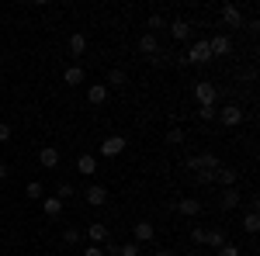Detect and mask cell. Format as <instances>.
<instances>
[{
	"mask_svg": "<svg viewBox=\"0 0 260 256\" xmlns=\"http://www.w3.org/2000/svg\"><path fill=\"white\" fill-rule=\"evenodd\" d=\"M215 118H219L225 128H236V125H243V118H246V115H243L240 104H225V107H219V111H215Z\"/></svg>",
	"mask_w": 260,
	"mask_h": 256,
	"instance_id": "cell-4",
	"label": "cell"
},
{
	"mask_svg": "<svg viewBox=\"0 0 260 256\" xmlns=\"http://www.w3.org/2000/svg\"><path fill=\"white\" fill-rule=\"evenodd\" d=\"M219 256H240V246H233V242H225L219 249Z\"/></svg>",
	"mask_w": 260,
	"mask_h": 256,
	"instance_id": "cell-33",
	"label": "cell"
},
{
	"mask_svg": "<svg viewBox=\"0 0 260 256\" xmlns=\"http://www.w3.org/2000/svg\"><path fill=\"white\" fill-rule=\"evenodd\" d=\"M139 52H142V56H146V59H156V56H160V52H163V49H160V39L146 31V35H142V39H139Z\"/></svg>",
	"mask_w": 260,
	"mask_h": 256,
	"instance_id": "cell-8",
	"label": "cell"
},
{
	"mask_svg": "<svg viewBox=\"0 0 260 256\" xmlns=\"http://www.w3.org/2000/svg\"><path fill=\"white\" fill-rule=\"evenodd\" d=\"M191 242H194V246H205V225H194V229H191Z\"/></svg>",
	"mask_w": 260,
	"mask_h": 256,
	"instance_id": "cell-31",
	"label": "cell"
},
{
	"mask_svg": "<svg viewBox=\"0 0 260 256\" xmlns=\"http://www.w3.org/2000/svg\"><path fill=\"white\" fill-rule=\"evenodd\" d=\"M184 128H177V125H174V128H170V132H167V142H170V145H180V142H184Z\"/></svg>",
	"mask_w": 260,
	"mask_h": 256,
	"instance_id": "cell-28",
	"label": "cell"
},
{
	"mask_svg": "<svg viewBox=\"0 0 260 256\" xmlns=\"http://www.w3.org/2000/svg\"><path fill=\"white\" fill-rule=\"evenodd\" d=\"M83 256H104V249H101V246H90V242H87V246H83Z\"/></svg>",
	"mask_w": 260,
	"mask_h": 256,
	"instance_id": "cell-34",
	"label": "cell"
},
{
	"mask_svg": "<svg viewBox=\"0 0 260 256\" xmlns=\"http://www.w3.org/2000/svg\"><path fill=\"white\" fill-rule=\"evenodd\" d=\"M219 208L222 211H236V208H240V191H236V187H225L219 194Z\"/></svg>",
	"mask_w": 260,
	"mask_h": 256,
	"instance_id": "cell-18",
	"label": "cell"
},
{
	"mask_svg": "<svg viewBox=\"0 0 260 256\" xmlns=\"http://www.w3.org/2000/svg\"><path fill=\"white\" fill-rule=\"evenodd\" d=\"M184 56H187V66H208V62H212L208 39H198L194 45H191V49H187V52H184Z\"/></svg>",
	"mask_w": 260,
	"mask_h": 256,
	"instance_id": "cell-3",
	"label": "cell"
},
{
	"mask_svg": "<svg viewBox=\"0 0 260 256\" xmlns=\"http://www.w3.org/2000/svg\"><path fill=\"white\" fill-rule=\"evenodd\" d=\"M191 256H198V253H191Z\"/></svg>",
	"mask_w": 260,
	"mask_h": 256,
	"instance_id": "cell-38",
	"label": "cell"
},
{
	"mask_svg": "<svg viewBox=\"0 0 260 256\" xmlns=\"http://www.w3.org/2000/svg\"><path fill=\"white\" fill-rule=\"evenodd\" d=\"M39 163L45 166V170H56V166H59V149H56V145H42L39 149Z\"/></svg>",
	"mask_w": 260,
	"mask_h": 256,
	"instance_id": "cell-17",
	"label": "cell"
},
{
	"mask_svg": "<svg viewBox=\"0 0 260 256\" xmlns=\"http://www.w3.org/2000/svg\"><path fill=\"white\" fill-rule=\"evenodd\" d=\"M83 201H87V204H90V208H101V204H104V201H108V191H104V187H101V184H90V187H87V191H83Z\"/></svg>",
	"mask_w": 260,
	"mask_h": 256,
	"instance_id": "cell-16",
	"label": "cell"
},
{
	"mask_svg": "<svg viewBox=\"0 0 260 256\" xmlns=\"http://www.w3.org/2000/svg\"><path fill=\"white\" fill-rule=\"evenodd\" d=\"M104 87H108V90H111V87H128V73H125V69H108Z\"/></svg>",
	"mask_w": 260,
	"mask_h": 256,
	"instance_id": "cell-22",
	"label": "cell"
},
{
	"mask_svg": "<svg viewBox=\"0 0 260 256\" xmlns=\"http://www.w3.org/2000/svg\"><path fill=\"white\" fill-rule=\"evenodd\" d=\"M236 180H240V173L233 166H219L215 170V184H222V187H236Z\"/></svg>",
	"mask_w": 260,
	"mask_h": 256,
	"instance_id": "cell-21",
	"label": "cell"
},
{
	"mask_svg": "<svg viewBox=\"0 0 260 256\" xmlns=\"http://www.w3.org/2000/svg\"><path fill=\"white\" fill-rule=\"evenodd\" d=\"M167 28H170V35H174V39H177V42L191 39V31H194V24H191V21H187V18H177V21H170Z\"/></svg>",
	"mask_w": 260,
	"mask_h": 256,
	"instance_id": "cell-13",
	"label": "cell"
},
{
	"mask_svg": "<svg viewBox=\"0 0 260 256\" xmlns=\"http://www.w3.org/2000/svg\"><path fill=\"white\" fill-rule=\"evenodd\" d=\"M62 208H66V201H59L56 194L42 197V215H45V218H59V215H62Z\"/></svg>",
	"mask_w": 260,
	"mask_h": 256,
	"instance_id": "cell-11",
	"label": "cell"
},
{
	"mask_svg": "<svg viewBox=\"0 0 260 256\" xmlns=\"http://www.w3.org/2000/svg\"><path fill=\"white\" fill-rule=\"evenodd\" d=\"M7 138H11V125H7V121H0V142H7Z\"/></svg>",
	"mask_w": 260,
	"mask_h": 256,
	"instance_id": "cell-35",
	"label": "cell"
},
{
	"mask_svg": "<svg viewBox=\"0 0 260 256\" xmlns=\"http://www.w3.org/2000/svg\"><path fill=\"white\" fill-rule=\"evenodd\" d=\"M153 256H174V249H153Z\"/></svg>",
	"mask_w": 260,
	"mask_h": 256,
	"instance_id": "cell-36",
	"label": "cell"
},
{
	"mask_svg": "<svg viewBox=\"0 0 260 256\" xmlns=\"http://www.w3.org/2000/svg\"><path fill=\"white\" fill-rule=\"evenodd\" d=\"M174 208H177L184 218H198L201 215V201H198V197H180Z\"/></svg>",
	"mask_w": 260,
	"mask_h": 256,
	"instance_id": "cell-12",
	"label": "cell"
},
{
	"mask_svg": "<svg viewBox=\"0 0 260 256\" xmlns=\"http://www.w3.org/2000/svg\"><path fill=\"white\" fill-rule=\"evenodd\" d=\"M83 236L90 239V246H104V242H111V232H108V225H104V222H90Z\"/></svg>",
	"mask_w": 260,
	"mask_h": 256,
	"instance_id": "cell-7",
	"label": "cell"
},
{
	"mask_svg": "<svg viewBox=\"0 0 260 256\" xmlns=\"http://www.w3.org/2000/svg\"><path fill=\"white\" fill-rule=\"evenodd\" d=\"M184 166L191 170V177L198 180V184H212L215 180V170L222 166V159L215 153H194V156L184 159Z\"/></svg>",
	"mask_w": 260,
	"mask_h": 256,
	"instance_id": "cell-1",
	"label": "cell"
},
{
	"mask_svg": "<svg viewBox=\"0 0 260 256\" xmlns=\"http://www.w3.org/2000/svg\"><path fill=\"white\" fill-rule=\"evenodd\" d=\"M146 28H149V35H156L160 28H167V18H163V14H149V21H146Z\"/></svg>",
	"mask_w": 260,
	"mask_h": 256,
	"instance_id": "cell-26",
	"label": "cell"
},
{
	"mask_svg": "<svg viewBox=\"0 0 260 256\" xmlns=\"http://www.w3.org/2000/svg\"><path fill=\"white\" fill-rule=\"evenodd\" d=\"M0 180H7V163H0Z\"/></svg>",
	"mask_w": 260,
	"mask_h": 256,
	"instance_id": "cell-37",
	"label": "cell"
},
{
	"mask_svg": "<svg viewBox=\"0 0 260 256\" xmlns=\"http://www.w3.org/2000/svg\"><path fill=\"white\" fill-rule=\"evenodd\" d=\"M66 45H70V52H73V59H80L83 52H87V35H83V31H73Z\"/></svg>",
	"mask_w": 260,
	"mask_h": 256,
	"instance_id": "cell-20",
	"label": "cell"
},
{
	"mask_svg": "<svg viewBox=\"0 0 260 256\" xmlns=\"http://www.w3.org/2000/svg\"><path fill=\"white\" fill-rule=\"evenodd\" d=\"M243 229H246L250 236H257V232H260V215H257V211H246V215H243Z\"/></svg>",
	"mask_w": 260,
	"mask_h": 256,
	"instance_id": "cell-25",
	"label": "cell"
},
{
	"mask_svg": "<svg viewBox=\"0 0 260 256\" xmlns=\"http://www.w3.org/2000/svg\"><path fill=\"white\" fill-rule=\"evenodd\" d=\"M83 80H87V73H83V66H77V62L62 69V83H70V87H80Z\"/></svg>",
	"mask_w": 260,
	"mask_h": 256,
	"instance_id": "cell-19",
	"label": "cell"
},
{
	"mask_svg": "<svg viewBox=\"0 0 260 256\" xmlns=\"http://www.w3.org/2000/svg\"><path fill=\"white\" fill-rule=\"evenodd\" d=\"M139 242H125V246H118V256H139Z\"/></svg>",
	"mask_w": 260,
	"mask_h": 256,
	"instance_id": "cell-30",
	"label": "cell"
},
{
	"mask_svg": "<svg viewBox=\"0 0 260 256\" xmlns=\"http://www.w3.org/2000/svg\"><path fill=\"white\" fill-rule=\"evenodd\" d=\"M132 242H139V246H149V242H156V225L153 222H136L132 225Z\"/></svg>",
	"mask_w": 260,
	"mask_h": 256,
	"instance_id": "cell-5",
	"label": "cell"
},
{
	"mask_svg": "<svg viewBox=\"0 0 260 256\" xmlns=\"http://www.w3.org/2000/svg\"><path fill=\"white\" fill-rule=\"evenodd\" d=\"M219 18H222V24H225V28H243V24H246V18H243V11L236 7V4H222Z\"/></svg>",
	"mask_w": 260,
	"mask_h": 256,
	"instance_id": "cell-6",
	"label": "cell"
},
{
	"mask_svg": "<svg viewBox=\"0 0 260 256\" xmlns=\"http://www.w3.org/2000/svg\"><path fill=\"white\" fill-rule=\"evenodd\" d=\"M125 153V138L121 135H108L101 142V156H121Z\"/></svg>",
	"mask_w": 260,
	"mask_h": 256,
	"instance_id": "cell-10",
	"label": "cell"
},
{
	"mask_svg": "<svg viewBox=\"0 0 260 256\" xmlns=\"http://www.w3.org/2000/svg\"><path fill=\"white\" fill-rule=\"evenodd\" d=\"M108 97H111V90H108L104 83H90V87H87V100H90L94 107H101V104H108Z\"/></svg>",
	"mask_w": 260,
	"mask_h": 256,
	"instance_id": "cell-15",
	"label": "cell"
},
{
	"mask_svg": "<svg viewBox=\"0 0 260 256\" xmlns=\"http://www.w3.org/2000/svg\"><path fill=\"white\" fill-rule=\"evenodd\" d=\"M56 197H59V201H70V197H73V184H66V180H62L59 187H56Z\"/></svg>",
	"mask_w": 260,
	"mask_h": 256,
	"instance_id": "cell-29",
	"label": "cell"
},
{
	"mask_svg": "<svg viewBox=\"0 0 260 256\" xmlns=\"http://www.w3.org/2000/svg\"><path fill=\"white\" fill-rule=\"evenodd\" d=\"M62 242H66V246H80V242H83V229L66 225V229H62Z\"/></svg>",
	"mask_w": 260,
	"mask_h": 256,
	"instance_id": "cell-24",
	"label": "cell"
},
{
	"mask_svg": "<svg viewBox=\"0 0 260 256\" xmlns=\"http://www.w3.org/2000/svg\"><path fill=\"white\" fill-rule=\"evenodd\" d=\"M194 100H198V107H208V104L215 107L219 104V87L212 80H198L194 83Z\"/></svg>",
	"mask_w": 260,
	"mask_h": 256,
	"instance_id": "cell-2",
	"label": "cell"
},
{
	"mask_svg": "<svg viewBox=\"0 0 260 256\" xmlns=\"http://www.w3.org/2000/svg\"><path fill=\"white\" fill-rule=\"evenodd\" d=\"M77 173L94 177V173H98V156H94V153H80V156H77Z\"/></svg>",
	"mask_w": 260,
	"mask_h": 256,
	"instance_id": "cell-14",
	"label": "cell"
},
{
	"mask_svg": "<svg viewBox=\"0 0 260 256\" xmlns=\"http://www.w3.org/2000/svg\"><path fill=\"white\" fill-rule=\"evenodd\" d=\"M205 246L222 249V246H225V232H222V229H205Z\"/></svg>",
	"mask_w": 260,
	"mask_h": 256,
	"instance_id": "cell-23",
	"label": "cell"
},
{
	"mask_svg": "<svg viewBox=\"0 0 260 256\" xmlns=\"http://www.w3.org/2000/svg\"><path fill=\"white\" fill-rule=\"evenodd\" d=\"M24 194L31 197V201H42V197H45V187H42L39 180H31V184H28V187H24Z\"/></svg>",
	"mask_w": 260,
	"mask_h": 256,
	"instance_id": "cell-27",
	"label": "cell"
},
{
	"mask_svg": "<svg viewBox=\"0 0 260 256\" xmlns=\"http://www.w3.org/2000/svg\"><path fill=\"white\" fill-rule=\"evenodd\" d=\"M215 111H219V107H212V104H208V107H198V118L201 121H212V118H215Z\"/></svg>",
	"mask_w": 260,
	"mask_h": 256,
	"instance_id": "cell-32",
	"label": "cell"
},
{
	"mask_svg": "<svg viewBox=\"0 0 260 256\" xmlns=\"http://www.w3.org/2000/svg\"><path fill=\"white\" fill-rule=\"evenodd\" d=\"M208 49H212V59H215V56H229V52H233V39H229V35H212V39H208Z\"/></svg>",
	"mask_w": 260,
	"mask_h": 256,
	"instance_id": "cell-9",
	"label": "cell"
}]
</instances>
